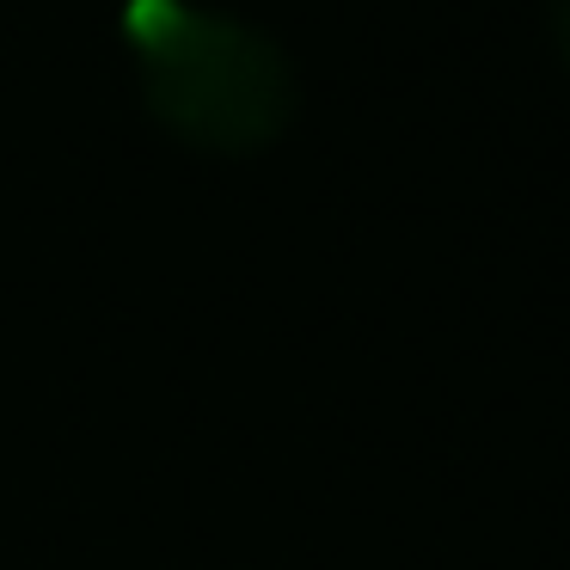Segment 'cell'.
<instances>
[{
    "mask_svg": "<svg viewBox=\"0 0 570 570\" xmlns=\"http://www.w3.org/2000/svg\"><path fill=\"white\" fill-rule=\"evenodd\" d=\"M129 31L148 62V99L178 136L203 148H258L295 111L288 62L234 19L190 13L178 0H136Z\"/></svg>",
    "mask_w": 570,
    "mask_h": 570,
    "instance_id": "1",
    "label": "cell"
},
{
    "mask_svg": "<svg viewBox=\"0 0 570 570\" xmlns=\"http://www.w3.org/2000/svg\"><path fill=\"white\" fill-rule=\"evenodd\" d=\"M552 31H558V56L570 68V0H552Z\"/></svg>",
    "mask_w": 570,
    "mask_h": 570,
    "instance_id": "2",
    "label": "cell"
}]
</instances>
